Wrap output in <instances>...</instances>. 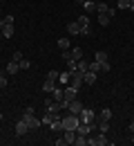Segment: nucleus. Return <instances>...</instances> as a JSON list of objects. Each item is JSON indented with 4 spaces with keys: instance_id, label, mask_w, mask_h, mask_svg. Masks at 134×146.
Listing matches in <instances>:
<instances>
[{
    "instance_id": "obj_27",
    "label": "nucleus",
    "mask_w": 134,
    "mask_h": 146,
    "mask_svg": "<svg viewBox=\"0 0 134 146\" xmlns=\"http://www.w3.org/2000/svg\"><path fill=\"white\" fill-rule=\"evenodd\" d=\"M69 79H72V72H60L58 74V81H60V83H67Z\"/></svg>"
},
{
    "instance_id": "obj_8",
    "label": "nucleus",
    "mask_w": 134,
    "mask_h": 146,
    "mask_svg": "<svg viewBox=\"0 0 134 146\" xmlns=\"http://www.w3.org/2000/svg\"><path fill=\"white\" fill-rule=\"evenodd\" d=\"M83 108H85V106H83V104H80L78 99H74V101H69V106H67V110H69L72 115H78V112H80Z\"/></svg>"
},
{
    "instance_id": "obj_9",
    "label": "nucleus",
    "mask_w": 134,
    "mask_h": 146,
    "mask_svg": "<svg viewBox=\"0 0 134 146\" xmlns=\"http://www.w3.org/2000/svg\"><path fill=\"white\" fill-rule=\"evenodd\" d=\"M27 130H29V126H27V121H25V119L16 121V135H18V137H22V135H25Z\"/></svg>"
},
{
    "instance_id": "obj_36",
    "label": "nucleus",
    "mask_w": 134,
    "mask_h": 146,
    "mask_svg": "<svg viewBox=\"0 0 134 146\" xmlns=\"http://www.w3.org/2000/svg\"><path fill=\"white\" fill-rule=\"evenodd\" d=\"M5 86H7V76L0 72V88H5Z\"/></svg>"
},
{
    "instance_id": "obj_24",
    "label": "nucleus",
    "mask_w": 134,
    "mask_h": 146,
    "mask_svg": "<svg viewBox=\"0 0 134 146\" xmlns=\"http://www.w3.org/2000/svg\"><path fill=\"white\" fill-rule=\"evenodd\" d=\"M58 47H60L63 52H67V50H69V38H58Z\"/></svg>"
},
{
    "instance_id": "obj_18",
    "label": "nucleus",
    "mask_w": 134,
    "mask_h": 146,
    "mask_svg": "<svg viewBox=\"0 0 134 146\" xmlns=\"http://www.w3.org/2000/svg\"><path fill=\"white\" fill-rule=\"evenodd\" d=\"M0 32H2V38H11V36H14V25H9V23H7Z\"/></svg>"
},
{
    "instance_id": "obj_13",
    "label": "nucleus",
    "mask_w": 134,
    "mask_h": 146,
    "mask_svg": "<svg viewBox=\"0 0 134 146\" xmlns=\"http://www.w3.org/2000/svg\"><path fill=\"white\" fill-rule=\"evenodd\" d=\"M45 110H47V112H58V110H60V104H58V101H49V99H47V101H45Z\"/></svg>"
},
{
    "instance_id": "obj_22",
    "label": "nucleus",
    "mask_w": 134,
    "mask_h": 146,
    "mask_svg": "<svg viewBox=\"0 0 134 146\" xmlns=\"http://www.w3.org/2000/svg\"><path fill=\"white\" fill-rule=\"evenodd\" d=\"M87 68H90V61H85V58L76 61V70H80V72H87Z\"/></svg>"
},
{
    "instance_id": "obj_20",
    "label": "nucleus",
    "mask_w": 134,
    "mask_h": 146,
    "mask_svg": "<svg viewBox=\"0 0 134 146\" xmlns=\"http://www.w3.org/2000/svg\"><path fill=\"white\" fill-rule=\"evenodd\" d=\"M96 11H98V14H110L107 2H105V0H103V2H96Z\"/></svg>"
},
{
    "instance_id": "obj_15",
    "label": "nucleus",
    "mask_w": 134,
    "mask_h": 146,
    "mask_svg": "<svg viewBox=\"0 0 134 146\" xmlns=\"http://www.w3.org/2000/svg\"><path fill=\"white\" fill-rule=\"evenodd\" d=\"M67 32H69L72 36H76V34H80V25H78L76 20H72V23L67 25Z\"/></svg>"
},
{
    "instance_id": "obj_29",
    "label": "nucleus",
    "mask_w": 134,
    "mask_h": 146,
    "mask_svg": "<svg viewBox=\"0 0 134 146\" xmlns=\"http://www.w3.org/2000/svg\"><path fill=\"white\" fill-rule=\"evenodd\" d=\"M87 70H92V72H96V74H98V72H101V63H98V61H92Z\"/></svg>"
},
{
    "instance_id": "obj_42",
    "label": "nucleus",
    "mask_w": 134,
    "mask_h": 146,
    "mask_svg": "<svg viewBox=\"0 0 134 146\" xmlns=\"http://www.w3.org/2000/svg\"><path fill=\"white\" fill-rule=\"evenodd\" d=\"M132 144H134V133H132Z\"/></svg>"
},
{
    "instance_id": "obj_23",
    "label": "nucleus",
    "mask_w": 134,
    "mask_h": 146,
    "mask_svg": "<svg viewBox=\"0 0 134 146\" xmlns=\"http://www.w3.org/2000/svg\"><path fill=\"white\" fill-rule=\"evenodd\" d=\"M54 88H56V83H54V81H49V79L42 83V90L47 92V94H52V90H54Z\"/></svg>"
},
{
    "instance_id": "obj_30",
    "label": "nucleus",
    "mask_w": 134,
    "mask_h": 146,
    "mask_svg": "<svg viewBox=\"0 0 134 146\" xmlns=\"http://www.w3.org/2000/svg\"><path fill=\"white\" fill-rule=\"evenodd\" d=\"M98 133H107V130H110V124H107V121H98Z\"/></svg>"
},
{
    "instance_id": "obj_2",
    "label": "nucleus",
    "mask_w": 134,
    "mask_h": 146,
    "mask_svg": "<svg viewBox=\"0 0 134 146\" xmlns=\"http://www.w3.org/2000/svg\"><path fill=\"white\" fill-rule=\"evenodd\" d=\"M78 124H80L78 115H72V112H69V115H67V117L63 119V128H65V130H76Z\"/></svg>"
},
{
    "instance_id": "obj_37",
    "label": "nucleus",
    "mask_w": 134,
    "mask_h": 146,
    "mask_svg": "<svg viewBox=\"0 0 134 146\" xmlns=\"http://www.w3.org/2000/svg\"><path fill=\"white\" fill-rule=\"evenodd\" d=\"M65 63H67V68H69V70H76V61H65Z\"/></svg>"
},
{
    "instance_id": "obj_40",
    "label": "nucleus",
    "mask_w": 134,
    "mask_h": 146,
    "mask_svg": "<svg viewBox=\"0 0 134 146\" xmlns=\"http://www.w3.org/2000/svg\"><path fill=\"white\" fill-rule=\"evenodd\" d=\"M2 27H5V18H0V29H2Z\"/></svg>"
},
{
    "instance_id": "obj_17",
    "label": "nucleus",
    "mask_w": 134,
    "mask_h": 146,
    "mask_svg": "<svg viewBox=\"0 0 134 146\" xmlns=\"http://www.w3.org/2000/svg\"><path fill=\"white\" fill-rule=\"evenodd\" d=\"M63 137H65L67 144H74V139H76V130H63Z\"/></svg>"
},
{
    "instance_id": "obj_7",
    "label": "nucleus",
    "mask_w": 134,
    "mask_h": 146,
    "mask_svg": "<svg viewBox=\"0 0 134 146\" xmlns=\"http://www.w3.org/2000/svg\"><path fill=\"white\" fill-rule=\"evenodd\" d=\"M63 94H65V97H63V99H65V101H67V104H69V101H74V99H76V94H78V90H76V88H74V86H69V88H67V90H63Z\"/></svg>"
},
{
    "instance_id": "obj_21",
    "label": "nucleus",
    "mask_w": 134,
    "mask_h": 146,
    "mask_svg": "<svg viewBox=\"0 0 134 146\" xmlns=\"http://www.w3.org/2000/svg\"><path fill=\"white\" fill-rule=\"evenodd\" d=\"M74 146H87V135H78V133H76V139H74Z\"/></svg>"
},
{
    "instance_id": "obj_34",
    "label": "nucleus",
    "mask_w": 134,
    "mask_h": 146,
    "mask_svg": "<svg viewBox=\"0 0 134 146\" xmlns=\"http://www.w3.org/2000/svg\"><path fill=\"white\" fill-rule=\"evenodd\" d=\"M110 70H112V65H110L107 61H105V63H101V72H110Z\"/></svg>"
},
{
    "instance_id": "obj_19",
    "label": "nucleus",
    "mask_w": 134,
    "mask_h": 146,
    "mask_svg": "<svg viewBox=\"0 0 134 146\" xmlns=\"http://www.w3.org/2000/svg\"><path fill=\"white\" fill-rule=\"evenodd\" d=\"M110 20H112L110 14H98V25H101V27H107V25H110Z\"/></svg>"
},
{
    "instance_id": "obj_12",
    "label": "nucleus",
    "mask_w": 134,
    "mask_h": 146,
    "mask_svg": "<svg viewBox=\"0 0 134 146\" xmlns=\"http://www.w3.org/2000/svg\"><path fill=\"white\" fill-rule=\"evenodd\" d=\"M54 117H56V112H47V110H45V115H42V119H40V124H42V126H52V121H54Z\"/></svg>"
},
{
    "instance_id": "obj_32",
    "label": "nucleus",
    "mask_w": 134,
    "mask_h": 146,
    "mask_svg": "<svg viewBox=\"0 0 134 146\" xmlns=\"http://www.w3.org/2000/svg\"><path fill=\"white\" fill-rule=\"evenodd\" d=\"M58 74H60V72H58V70H52V72H49V76H47V79L56 83V81H58Z\"/></svg>"
},
{
    "instance_id": "obj_11",
    "label": "nucleus",
    "mask_w": 134,
    "mask_h": 146,
    "mask_svg": "<svg viewBox=\"0 0 134 146\" xmlns=\"http://www.w3.org/2000/svg\"><path fill=\"white\" fill-rule=\"evenodd\" d=\"M49 128H52L54 133H63V130H65V128H63V119H60V117L56 115V117H54V121H52V126H49Z\"/></svg>"
},
{
    "instance_id": "obj_44",
    "label": "nucleus",
    "mask_w": 134,
    "mask_h": 146,
    "mask_svg": "<svg viewBox=\"0 0 134 146\" xmlns=\"http://www.w3.org/2000/svg\"><path fill=\"white\" fill-rule=\"evenodd\" d=\"M0 40H2V32H0Z\"/></svg>"
},
{
    "instance_id": "obj_33",
    "label": "nucleus",
    "mask_w": 134,
    "mask_h": 146,
    "mask_svg": "<svg viewBox=\"0 0 134 146\" xmlns=\"http://www.w3.org/2000/svg\"><path fill=\"white\" fill-rule=\"evenodd\" d=\"M130 5H132L130 0H118V7H121V9H130Z\"/></svg>"
},
{
    "instance_id": "obj_14",
    "label": "nucleus",
    "mask_w": 134,
    "mask_h": 146,
    "mask_svg": "<svg viewBox=\"0 0 134 146\" xmlns=\"http://www.w3.org/2000/svg\"><path fill=\"white\" fill-rule=\"evenodd\" d=\"M112 119V108H103L98 115V121H110Z\"/></svg>"
},
{
    "instance_id": "obj_1",
    "label": "nucleus",
    "mask_w": 134,
    "mask_h": 146,
    "mask_svg": "<svg viewBox=\"0 0 134 146\" xmlns=\"http://www.w3.org/2000/svg\"><path fill=\"white\" fill-rule=\"evenodd\" d=\"M22 119L27 121V126H29V130H36L38 126H42L38 117H34V112H31V108H27L25 112H22Z\"/></svg>"
},
{
    "instance_id": "obj_16",
    "label": "nucleus",
    "mask_w": 134,
    "mask_h": 146,
    "mask_svg": "<svg viewBox=\"0 0 134 146\" xmlns=\"http://www.w3.org/2000/svg\"><path fill=\"white\" fill-rule=\"evenodd\" d=\"M18 70H20V63H18V61H14V58H11V61L7 63V72H9V74H16Z\"/></svg>"
},
{
    "instance_id": "obj_10",
    "label": "nucleus",
    "mask_w": 134,
    "mask_h": 146,
    "mask_svg": "<svg viewBox=\"0 0 134 146\" xmlns=\"http://www.w3.org/2000/svg\"><path fill=\"white\" fill-rule=\"evenodd\" d=\"M83 81H85L87 86H94V83H96V72H92V70L83 72Z\"/></svg>"
},
{
    "instance_id": "obj_3",
    "label": "nucleus",
    "mask_w": 134,
    "mask_h": 146,
    "mask_svg": "<svg viewBox=\"0 0 134 146\" xmlns=\"http://www.w3.org/2000/svg\"><path fill=\"white\" fill-rule=\"evenodd\" d=\"M78 119H80V121H85V124H94L96 112H94L92 108H83L80 112H78Z\"/></svg>"
},
{
    "instance_id": "obj_31",
    "label": "nucleus",
    "mask_w": 134,
    "mask_h": 146,
    "mask_svg": "<svg viewBox=\"0 0 134 146\" xmlns=\"http://www.w3.org/2000/svg\"><path fill=\"white\" fill-rule=\"evenodd\" d=\"M18 63H20V70H29V68H31V63H29L27 58H22V61H18Z\"/></svg>"
},
{
    "instance_id": "obj_6",
    "label": "nucleus",
    "mask_w": 134,
    "mask_h": 146,
    "mask_svg": "<svg viewBox=\"0 0 134 146\" xmlns=\"http://www.w3.org/2000/svg\"><path fill=\"white\" fill-rule=\"evenodd\" d=\"M76 23L80 25V36H90V18L87 16H80Z\"/></svg>"
},
{
    "instance_id": "obj_5",
    "label": "nucleus",
    "mask_w": 134,
    "mask_h": 146,
    "mask_svg": "<svg viewBox=\"0 0 134 146\" xmlns=\"http://www.w3.org/2000/svg\"><path fill=\"white\" fill-rule=\"evenodd\" d=\"M69 72H72V86H74L76 90H80L83 83H85V81H83V72H80V70H69Z\"/></svg>"
},
{
    "instance_id": "obj_39",
    "label": "nucleus",
    "mask_w": 134,
    "mask_h": 146,
    "mask_svg": "<svg viewBox=\"0 0 134 146\" xmlns=\"http://www.w3.org/2000/svg\"><path fill=\"white\" fill-rule=\"evenodd\" d=\"M127 128H130V133H134V121H130V126H127Z\"/></svg>"
},
{
    "instance_id": "obj_38",
    "label": "nucleus",
    "mask_w": 134,
    "mask_h": 146,
    "mask_svg": "<svg viewBox=\"0 0 134 146\" xmlns=\"http://www.w3.org/2000/svg\"><path fill=\"white\" fill-rule=\"evenodd\" d=\"M14 61H22V52H14Z\"/></svg>"
},
{
    "instance_id": "obj_28",
    "label": "nucleus",
    "mask_w": 134,
    "mask_h": 146,
    "mask_svg": "<svg viewBox=\"0 0 134 146\" xmlns=\"http://www.w3.org/2000/svg\"><path fill=\"white\" fill-rule=\"evenodd\" d=\"M94 61H98V63H105V61H107V52H96Z\"/></svg>"
},
{
    "instance_id": "obj_43",
    "label": "nucleus",
    "mask_w": 134,
    "mask_h": 146,
    "mask_svg": "<svg viewBox=\"0 0 134 146\" xmlns=\"http://www.w3.org/2000/svg\"><path fill=\"white\" fill-rule=\"evenodd\" d=\"M0 121H2V112H0Z\"/></svg>"
},
{
    "instance_id": "obj_26",
    "label": "nucleus",
    "mask_w": 134,
    "mask_h": 146,
    "mask_svg": "<svg viewBox=\"0 0 134 146\" xmlns=\"http://www.w3.org/2000/svg\"><path fill=\"white\" fill-rule=\"evenodd\" d=\"M83 7H85V11H96V2H92V0H85Z\"/></svg>"
},
{
    "instance_id": "obj_35",
    "label": "nucleus",
    "mask_w": 134,
    "mask_h": 146,
    "mask_svg": "<svg viewBox=\"0 0 134 146\" xmlns=\"http://www.w3.org/2000/svg\"><path fill=\"white\" fill-rule=\"evenodd\" d=\"M54 144H56V146H67V142H65V137H58Z\"/></svg>"
},
{
    "instance_id": "obj_4",
    "label": "nucleus",
    "mask_w": 134,
    "mask_h": 146,
    "mask_svg": "<svg viewBox=\"0 0 134 146\" xmlns=\"http://www.w3.org/2000/svg\"><path fill=\"white\" fill-rule=\"evenodd\" d=\"M63 58H65V61H80V58H83V50H80V47H72L69 52L63 54Z\"/></svg>"
},
{
    "instance_id": "obj_25",
    "label": "nucleus",
    "mask_w": 134,
    "mask_h": 146,
    "mask_svg": "<svg viewBox=\"0 0 134 146\" xmlns=\"http://www.w3.org/2000/svg\"><path fill=\"white\" fill-rule=\"evenodd\" d=\"M52 97H54V101H63V97H65V94H63V90L54 88V90H52Z\"/></svg>"
},
{
    "instance_id": "obj_41",
    "label": "nucleus",
    "mask_w": 134,
    "mask_h": 146,
    "mask_svg": "<svg viewBox=\"0 0 134 146\" xmlns=\"http://www.w3.org/2000/svg\"><path fill=\"white\" fill-rule=\"evenodd\" d=\"M83 2H85V0H76V5H83Z\"/></svg>"
},
{
    "instance_id": "obj_45",
    "label": "nucleus",
    "mask_w": 134,
    "mask_h": 146,
    "mask_svg": "<svg viewBox=\"0 0 134 146\" xmlns=\"http://www.w3.org/2000/svg\"><path fill=\"white\" fill-rule=\"evenodd\" d=\"M92 2H96V0H92Z\"/></svg>"
}]
</instances>
